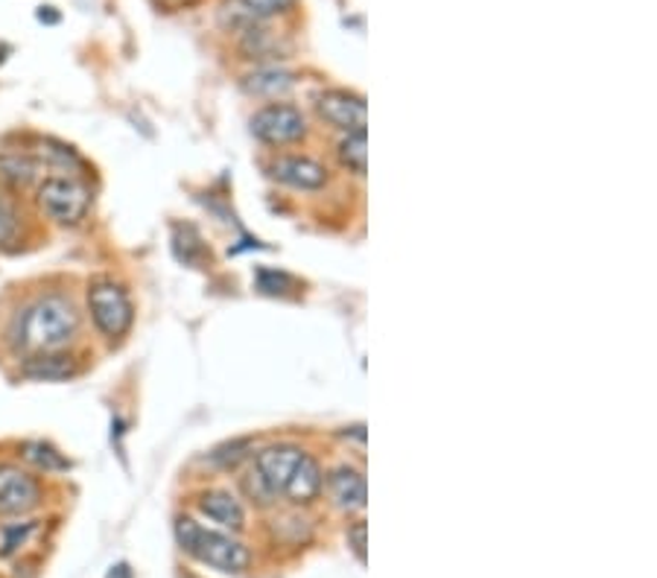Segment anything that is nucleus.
I'll return each instance as SVG.
<instances>
[{
    "mask_svg": "<svg viewBox=\"0 0 657 578\" xmlns=\"http://www.w3.org/2000/svg\"><path fill=\"white\" fill-rule=\"evenodd\" d=\"M15 345L21 350L38 354H59L73 345L79 336V310L68 296L47 292L38 296L33 304L24 307V313L15 322Z\"/></svg>",
    "mask_w": 657,
    "mask_h": 578,
    "instance_id": "f257e3e1",
    "label": "nucleus"
},
{
    "mask_svg": "<svg viewBox=\"0 0 657 578\" xmlns=\"http://www.w3.org/2000/svg\"><path fill=\"white\" fill-rule=\"evenodd\" d=\"M175 541L191 558H196L205 567H214L228 576H240L252 564V552L243 543L234 541L231 534L205 529L193 517H178L175 520Z\"/></svg>",
    "mask_w": 657,
    "mask_h": 578,
    "instance_id": "f03ea898",
    "label": "nucleus"
},
{
    "mask_svg": "<svg viewBox=\"0 0 657 578\" xmlns=\"http://www.w3.org/2000/svg\"><path fill=\"white\" fill-rule=\"evenodd\" d=\"M301 455H304V450L292 441L263 447L261 453L254 455L252 471L243 476L245 497L257 506H272L275 499L284 497V488H287L289 476L296 471Z\"/></svg>",
    "mask_w": 657,
    "mask_h": 578,
    "instance_id": "7ed1b4c3",
    "label": "nucleus"
},
{
    "mask_svg": "<svg viewBox=\"0 0 657 578\" xmlns=\"http://www.w3.org/2000/svg\"><path fill=\"white\" fill-rule=\"evenodd\" d=\"M38 205L53 222L77 226L91 210V187L73 175H47L38 187Z\"/></svg>",
    "mask_w": 657,
    "mask_h": 578,
    "instance_id": "20e7f679",
    "label": "nucleus"
},
{
    "mask_svg": "<svg viewBox=\"0 0 657 578\" xmlns=\"http://www.w3.org/2000/svg\"><path fill=\"white\" fill-rule=\"evenodd\" d=\"M88 310H91L96 331L103 333L105 339L126 336L131 327V319H135L129 292L120 284H114V280H94L88 287Z\"/></svg>",
    "mask_w": 657,
    "mask_h": 578,
    "instance_id": "39448f33",
    "label": "nucleus"
},
{
    "mask_svg": "<svg viewBox=\"0 0 657 578\" xmlns=\"http://www.w3.org/2000/svg\"><path fill=\"white\" fill-rule=\"evenodd\" d=\"M252 135L261 143H269V147H287V143H296V140L304 138L307 120L296 105H263L261 112L252 117Z\"/></svg>",
    "mask_w": 657,
    "mask_h": 578,
    "instance_id": "423d86ee",
    "label": "nucleus"
},
{
    "mask_svg": "<svg viewBox=\"0 0 657 578\" xmlns=\"http://www.w3.org/2000/svg\"><path fill=\"white\" fill-rule=\"evenodd\" d=\"M42 502V485L35 476L15 467L0 464V515H26Z\"/></svg>",
    "mask_w": 657,
    "mask_h": 578,
    "instance_id": "0eeeda50",
    "label": "nucleus"
},
{
    "mask_svg": "<svg viewBox=\"0 0 657 578\" xmlns=\"http://www.w3.org/2000/svg\"><path fill=\"white\" fill-rule=\"evenodd\" d=\"M315 112L327 126L342 131L366 129V100L350 91H324L315 100Z\"/></svg>",
    "mask_w": 657,
    "mask_h": 578,
    "instance_id": "6e6552de",
    "label": "nucleus"
},
{
    "mask_svg": "<svg viewBox=\"0 0 657 578\" xmlns=\"http://www.w3.org/2000/svg\"><path fill=\"white\" fill-rule=\"evenodd\" d=\"M269 173L275 182L296 190H322L327 184V166L307 155H278L272 161Z\"/></svg>",
    "mask_w": 657,
    "mask_h": 578,
    "instance_id": "1a4fd4ad",
    "label": "nucleus"
},
{
    "mask_svg": "<svg viewBox=\"0 0 657 578\" xmlns=\"http://www.w3.org/2000/svg\"><path fill=\"white\" fill-rule=\"evenodd\" d=\"M327 490H331L333 506L342 511H362L366 508V476L350 464H339L327 476Z\"/></svg>",
    "mask_w": 657,
    "mask_h": 578,
    "instance_id": "9d476101",
    "label": "nucleus"
},
{
    "mask_svg": "<svg viewBox=\"0 0 657 578\" xmlns=\"http://www.w3.org/2000/svg\"><path fill=\"white\" fill-rule=\"evenodd\" d=\"M199 511L208 520L219 523L222 529H231V532H243L245 525V508L243 502L231 494V490L222 488H210L199 497Z\"/></svg>",
    "mask_w": 657,
    "mask_h": 578,
    "instance_id": "9b49d317",
    "label": "nucleus"
},
{
    "mask_svg": "<svg viewBox=\"0 0 657 578\" xmlns=\"http://www.w3.org/2000/svg\"><path fill=\"white\" fill-rule=\"evenodd\" d=\"M324 488V473L322 464L315 462L313 455H301L296 464V471L289 476L287 488H284V497L292 502V506H307V502H313L319 499Z\"/></svg>",
    "mask_w": 657,
    "mask_h": 578,
    "instance_id": "f8f14e48",
    "label": "nucleus"
},
{
    "mask_svg": "<svg viewBox=\"0 0 657 578\" xmlns=\"http://www.w3.org/2000/svg\"><path fill=\"white\" fill-rule=\"evenodd\" d=\"M292 85H296V73L278 70V68L257 70V73H252V77H245V91L257 96L287 94Z\"/></svg>",
    "mask_w": 657,
    "mask_h": 578,
    "instance_id": "ddd939ff",
    "label": "nucleus"
},
{
    "mask_svg": "<svg viewBox=\"0 0 657 578\" xmlns=\"http://www.w3.org/2000/svg\"><path fill=\"white\" fill-rule=\"evenodd\" d=\"M24 374L35 377V380H65V377L77 374V366H73V359L61 357V354H38V357H30Z\"/></svg>",
    "mask_w": 657,
    "mask_h": 578,
    "instance_id": "4468645a",
    "label": "nucleus"
},
{
    "mask_svg": "<svg viewBox=\"0 0 657 578\" xmlns=\"http://www.w3.org/2000/svg\"><path fill=\"white\" fill-rule=\"evenodd\" d=\"M339 161L342 166H348L354 175H366V164H368L366 129L345 131V138H342L339 143Z\"/></svg>",
    "mask_w": 657,
    "mask_h": 578,
    "instance_id": "2eb2a0df",
    "label": "nucleus"
},
{
    "mask_svg": "<svg viewBox=\"0 0 657 578\" xmlns=\"http://www.w3.org/2000/svg\"><path fill=\"white\" fill-rule=\"evenodd\" d=\"M24 459L47 473L68 471L70 467L68 459H65V455H61L56 447L44 444V441H30V444H24Z\"/></svg>",
    "mask_w": 657,
    "mask_h": 578,
    "instance_id": "dca6fc26",
    "label": "nucleus"
},
{
    "mask_svg": "<svg viewBox=\"0 0 657 578\" xmlns=\"http://www.w3.org/2000/svg\"><path fill=\"white\" fill-rule=\"evenodd\" d=\"M38 173V164L26 155H0V178H7L12 184H30Z\"/></svg>",
    "mask_w": 657,
    "mask_h": 578,
    "instance_id": "f3484780",
    "label": "nucleus"
},
{
    "mask_svg": "<svg viewBox=\"0 0 657 578\" xmlns=\"http://www.w3.org/2000/svg\"><path fill=\"white\" fill-rule=\"evenodd\" d=\"M35 532V523H18L3 529V555H12L26 543V537Z\"/></svg>",
    "mask_w": 657,
    "mask_h": 578,
    "instance_id": "a211bd4d",
    "label": "nucleus"
},
{
    "mask_svg": "<svg viewBox=\"0 0 657 578\" xmlns=\"http://www.w3.org/2000/svg\"><path fill=\"white\" fill-rule=\"evenodd\" d=\"M243 7L254 18H272L278 12H287L292 7V0H243Z\"/></svg>",
    "mask_w": 657,
    "mask_h": 578,
    "instance_id": "6ab92c4d",
    "label": "nucleus"
},
{
    "mask_svg": "<svg viewBox=\"0 0 657 578\" xmlns=\"http://www.w3.org/2000/svg\"><path fill=\"white\" fill-rule=\"evenodd\" d=\"M18 236V217L7 201L0 199V248L9 245Z\"/></svg>",
    "mask_w": 657,
    "mask_h": 578,
    "instance_id": "aec40b11",
    "label": "nucleus"
},
{
    "mask_svg": "<svg viewBox=\"0 0 657 578\" xmlns=\"http://www.w3.org/2000/svg\"><path fill=\"white\" fill-rule=\"evenodd\" d=\"M284 284H292V278H287L284 271H269V269L257 271V289L266 292V296H278V292H284V289H280Z\"/></svg>",
    "mask_w": 657,
    "mask_h": 578,
    "instance_id": "412c9836",
    "label": "nucleus"
},
{
    "mask_svg": "<svg viewBox=\"0 0 657 578\" xmlns=\"http://www.w3.org/2000/svg\"><path fill=\"white\" fill-rule=\"evenodd\" d=\"M348 546L350 552L357 555L359 564H366V523H362V520H357V523L348 529Z\"/></svg>",
    "mask_w": 657,
    "mask_h": 578,
    "instance_id": "4be33fe9",
    "label": "nucleus"
},
{
    "mask_svg": "<svg viewBox=\"0 0 657 578\" xmlns=\"http://www.w3.org/2000/svg\"><path fill=\"white\" fill-rule=\"evenodd\" d=\"M158 3L166 9H184V7H193V3H199V0H158Z\"/></svg>",
    "mask_w": 657,
    "mask_h": 578,
    "instance_id": "5701e85b",
    "label": "nucleus"
},
{
    "mask_svg": "<svg viewBox=\"0 0 657 578\" xmlns=\"http://www.w3.org/2000/svg\"><path fill=\"white\" fill-rule=\"evenodd\" d=\"M108 578H131V569L126 564H117V567H112Z\"/></svg>",
    "mask_w": 657,
    "mask_h": 578,
    "instance_id": "b1692460",
    "label": "nucleus"
}]
</instances>
